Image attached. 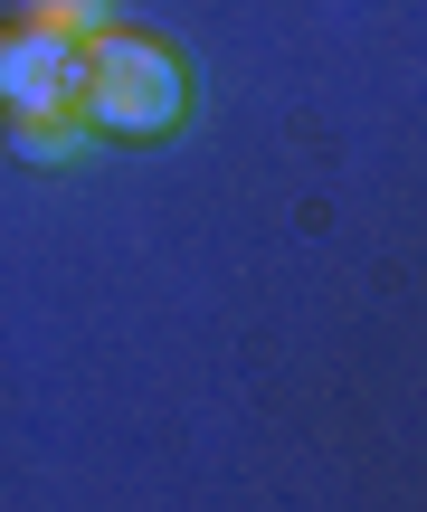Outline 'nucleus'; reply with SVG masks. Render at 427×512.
Masks as SVG:
<instances>
[{
    "label": "nucleus",
    "instance_id": "f257e3e1",
    "mask_svg": "<svg viewBox=\"0 0 427 512\" xmlns=\"http://www.w3.org/2000/svg\"><path fill=\"white\" fill-rule=\"evenodd\" d=\"M190 105V76L162 38L143 29H95L86 38V86H76V124L114 133V143H162Z\"/></svg>",
    "mask_w": 427,
    "mask_h": 512
},
{
    "label": "nucleus",
    "instance_id": "f03ea898",
    "mask_svg": "<svg viewBox=\"0 0 427 512\" xmlns=\"http://www.w3.org/2000/svg\"><path fill=\"white\" fill-rule=\"evenodd\" d=\"M76 86H86V38L0 29V105L10 114H76Z\"/></svg>",
    "mask_w": 427,
    "mask_h": 512
},
{
    "label": "nucleus",
    "instance_id": "7ed1b4c3",
    "mask_svg": "<svg viewBox=\"0 0 427 512\" xmlns=\"http://www.w3.org/2000/svg\"><path fill=\"white\" fill-rule=\"evenodd\" d=\"M19 29H57V38H95V29H114V0H19Z\"/></svg>",
    "mask_w": 427,
    "mask_h": 512
},
{
    "label": "nucleus",
    "instance_id": "20e7f679",
    "mask_svg": "<svg viewBox=\"0 0 427 512\" xmlns=\"http://www.w3.org/2000/svg\"><path fill=\"white\" fill-rule=\"evenodd\" d=\"M10 152L19 162H67L76 152V114H10Z\"/></svg>",
    "mask_w": 427,
    "mask_h": 512
}]
</instances>
